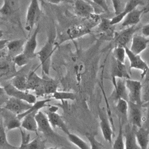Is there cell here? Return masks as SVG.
I'll return each instance as SVG.
<instances>
[{
	"instance_id": "cell-52",
	"label": "cell",
	"mask_w": 149,
	"mask_h": 149,
	"mask_svg": "<svg viewBox=\"0 0 149 149\" xmlns=\"http://www.w3.org/2000/svg\"><path fill=\"white\" fill-rule=\"evenodd\" d=\"M1 108V107H0V108Z\"/></svg>"
},
{
	"instance_id": "cell-34",
	"label": "cell",
	"mask_w": 149,
	"mask_h": 149,
	"mask_svg": "<svg viewBox=\"0 0 149 149\" xmlns=\"http://www.w3.org/2000/svg\"><path fill=\"white\" fill-rule=\"evenodd\" d=\"M116 108L121 116H123L124 118L127 119L128 112V101L124 99H118L116 101ZM121 116H119L120 118Z\"/></svg>"
},
{
	"instance_id": "cell-19",
	"label": "cell",
	"mask_w": 149,
	"mask_h": 149,
	"mask_svg": "<svg viewBox=\"0 0 149 149\" xmlns=\"http://www.w3.org/2000/svg\"><path fill=\"white\" fill-rule=\"evenodd\" d=\"M125 80L124 79H116L113 85V91L112 97L116 101L118 99H124L128 101V93L126 86Z\"/></svg>"
},
{
	"instance_id": "cell-50",
	"label": "cell",
	"mask_w": 149,
	"mask_h": 149,
	"mask_svg": "<svg viewBox=\"0 0 149 149\" xmlns=\"http://www.w3.org/2000/svg\"><path fill=\"white\" fill-rule=\"evenodd\" d=\"M1 108H0V115H1Z\"/></svg>"
},
{
	"instance_id": "cell-17",
	"label": "cell",
	"mask_w": 149,
	"mask_h": 149,
	"mask_svg": "<svg viewBox=\"0 0 149 149\" xmlns=\"http://www.w3.org/2000/svg\"><path fill=\"white\" fill-rule=\"evenodd\" d=\"M45 114L47 115L48 119L54 129L58 127L61 129L66 134L70 133L63 118L58 114L56 111H52L48 109L45 112Z\"/></svg>"
},
{
	"instance_id": "cell-39",
	"label": "cell",
	"mask_w": 149,
	"mask_h": 149,
	"mask_svg": "<svg viewBox=\"0 0 149 149\" xmlns=\"http://www.w3.org/2000/svg\"><path fill=\"white\" fill-rule=\"evenodd\" d=\"M143 107H145L146 110V116L143 117V122L142 126L144 127H146L147 128H149V100L143 103Z\"/></svg>"
},
{
	"instance_id": "cell-14",
	"label": "cell",
	"mask_w": 149,
	"mask_h": 149,
	"mask_svg": "<svg viewBox=\"0 0 149 149\" xmlns=\"http://www.w3.org/2000/svg\"><path fill=\"white\" fill-rule=\"evenodd\" d=\"M137 129V127L129 123L125 126L123 131L125 149H141L136 140V132Z\"/></svg>"
},
{
	"instance_id": "cell-2",
	"label": "cell",
	"mask_w": 149,
	"mask_h": 149,
	"mask_svg": "<svg viewBox=\"0 0 149 149\" xmlns=\"http://www.w3.org/2000/svg\"><path fill=\"white\" fill-rule=\"evenodd\" d=\"M41 13L42 10L40 8L38 0H31L26 15L25 29L27 31H31L34 25L40 20Z\"/></svg>"
},
{
	"instance_id": "cell-12",
	"label": "cell",
	"mask_w": 149,
	"mask_h": 149,
	"mask_svg": "<svg viewBox=\"0 0 149 149\" xmlns=\"http://www.w3.org/2000/svg\"><path fill=\"white\" fill-rule=\"evenodd\" d=\"M40 30V25L38 24L33 33L25 42L23 53L30 60L37 56L36 48L37 47V35Z\"/></svg>"
},
{
	"instance_id": "cell-16",
	"label": "cell",
	"mask_w": 149,
	"mask_h": 149,
	"mask_svg": "<svg viewBox=\"0 0 149 149\" xmlns=\"http://www.w3.org/2000/svg\"><path fill=\"white\" fill-rule=\"evenodd\" d=\"M98 116L100 119V129L102 136L107 141L111 144L112 142L113 130L109 119L107 115L101 111L100 109H99L98 111Z\"/></svg>"
},
{
	"instance_id": "cell-1",
	"label": "cell",
	"mask_w": 149,
	"mask_h": 149,
	"mask_svg": "<svg viewBox=\"0 0 149 149\" xmlns=\"http://www.w3.org/2000/svg\"><path fill=\"white\" fill-rule=\"evenodd\" d=\"M55 40V36L54 34H50L44 46L38 52H36V55L40 62L42 73L47 75L49 74L52 56L56 49Z\"/></svg>"
},
{
	"instance_id": "cell-46",
	"label": "cell",
	"mask_w": 149,
	"mask_h": 149,
	"mask_svg": "<svg viewBox=\"0 0 149 149\" xmlns=\"http://www.w3.org/2000/svg\"><path fill=\"white\" fill-rule=\"evenodd\" d=\"M65 0H46L47 2H48L49 3L51 4H59L62 2H64Z\"/></svg>"
},
{
	"instance_id": "cell-13",
	"label": "cell",
	"mask_w": 149,
	"mask_h": 149,
	"mask_svg": "<svg viewBox=\"0 0 149 149\" xmlns=\"http://www.w3.org/2000/svg\"><path fill=\"white\" fill-rule=\"evenodd\" d=\"M111 73L113 84L115 83L117 78L124 79H130V74L125 63L115 60L113 58L112 59Z\"/></svg>"
},
{
	"instance_id": "cell-5",
	"label": "cell",
	"mask_w": 149,
	"mask_h": 149,
	"mask_svg": "<svg viewBox=\"0 0 149 149\" xmlns=\"http://www.w3.org/2000/svg\"><path fill=\"white\" fill-rule=\"evenodd\" d=\"M37 123V132L42 133L45 136L50 138L57 137L58 136L51 126L47 115L41 110L36 115Z\"/></svg>"
},
{
	"instance_id": "cell-24",
	"label": "cell",
	"mask_w": 149,
	"mask_h": 149,
	"mask_svg": "<svg viewBox=\"0 0 149 149\" xmlns=\"http://www.w3.org/2000/svg\"><path fill=\"white\" fill-rule=\"evenodd\" d=\"M42 88L44 95H51L55 91H58L57 89L59 86L58 81L56 79L49 77L48 75L43 73H42Z\"/></svg>"
},
{
	"instance_id": "cell-36",
	"label": "cell",
	"mask_w": 149,
	"mask_h": 149,
	"mask_svg": "<svg viewBox=\"0 0 149 149\" xmlns=\"http://www.w3.org/2000/svg\"><path fill=\"white\" fill-rule=\"evenodd\" d=\"M112 54H113V58L115 60L121 63H125V58L126 56L125 47H119V46L115 47L112 51Z\"/></svg>"
},
{
	"instance_id": "cell-30",
	"label": "cell",
	"mask_w": 149,
	"mask_h": 149,
	"mask_svg": "<svg viewBox=\"0 0 149 149\" xmlns=\"http://www.w3.org/2000/svg\"><path fill=\"white\" fill-rule=\"evenodd\" d=\"M0 149H18L17 147L10 144L6 136V130L0 117Z\"/></svg>"
},
{
	"instance_id": "cell-51",
	"label": "cell",
	"mask_w": 149,
	"mask_h": 149,
	"mask_svg": "<svg viewBox=\"0 0 149 149\" xmlns=\"http://www.w3.org/2000/svg\"><path fill=\"white\" fill-rule=\"evenodd\" d=\"M148 149H149V145H148Z\"/></svg>"
},
{
	"instance_id": "cell-4",
	"label": "cell",
	"mask_w": 149,
	"mask_h": 149,
	"mask_svg": "<svg viewBox=\"0 0 149 149\" xmlns=\"http://www.w3.org/2000/svg\"><path fill=\"white\" fill-rule=\"evenodd\" d=\"M126 56H127L130 62V69H136L141 71V79L146 77V80L149 81V66L147 63L141 58L140 55H135L133 54L127 47H125Z\"/></svg>"
},
{
	"instance_id": "cell-40",
	"label": "cell",
	"mask_w": 149,
	"mask_h": 149,
	"mask_svg": "<svg viewBox=\"0 0 149 149\" xmlns=\"http://www.w3.org/2000/svg\"><path fill=\"white\" fill-rule=\"evenodd\" d=\"M92 1L99 6L105 12H109V8L106 0H92Z\"/></svg>"
},
{
	"instance_id": "cell-38",
	"label": "cell",
	"mask_w": 149,
	"mask_h": 149,
	"mask_svg": "<svg viewBox=\"0 0 149 149\" xmlns=\"http://www.w3.org/2000/svg\"><path fill=\"white\" fill-rule=\"evenodd\" d=\"M12 61L15 65L18 66L19 67H22L27 65L30 59H29L28 57H27L23 52H22L12 58Z\"/></svg>"
},
{
	"instance_id": "cell-27",
	"label": "cell",
	"mask_w": 149,
	"mask_h": 149,
	"mask_svg": "<svg viewBox=\"0 0 149 149\" xmlns=\"http://www.w3.org/2000/svg\"><path fill=\"white\" fill-rule=\"evenodd\" d=\"M36 69L30 71L27 74V90L36 91L42 84V78L40 77L36 73Z\"/></svg>"
},
{
	"instance_id": "cell-49",
	"label": "cell",
	"mask_w": 149,
	"mask_h": 149,
	"mask_svg": "<svg viewBox=\"0 0 149 149\" xmlns=\"http://www.w3.org/2000/svg\"><path fill=\"white\" fill-rule=\"evenodd\" d=\"M47 149H62V148H57V147H50V148H47Z\"/></svg>"
},
{
	"instance_id": "cell-33",
	"label": "cell",
	"mask_w": 149,
	"mask_h": 149,
	"mask_svg": "<svg viewBox=\"0 0 149 149\" xmlns=\"http://www.w3.org/2000/svg\"><path fill=\"white\" fill-rule=\"evenodd\" d=\"M51 98L56 100L63 101L65 100H74L76 98V94L71 92L66 91H56L51 95Z\"/></svg>"
},
{
	"instance_id": "cell-3",
	"label": "cell",
	"mask_w": 149,
	"mask_h": 149,
	"mask_svg": "<svg viewBox=\"0 0 149 149\" xmlns=\"http://www.w3.org/2000/svg\"><path fill=\"white\" fill-rule=\"evenodd\" d=\"M128 93V101L143 105L142 84L140 81L128 79L125 80Z\"/></svg>"
},
{
	"instance_id": "cell-15",
	"label": "cell",
	"mask_w": 149,
	"mask_h": 149,
	"mask_svg": "<svg viewBox=\"0 0 149 149\" xmlns=\"http://www.w3.org/2000/svg\"><path fill=\"white\" fill-rule=\"evenodd\" d=\"M149 39L143 34H134L131 40L130 51L135 55H140L147 47Z\"/></svg>"
},
{
	"instance_id": "cell-37",
	"label": "cell",
	"mask_w": 149,
	"mask_h": 149,
	"mask_svg": "<svg viewBox=\"0 0 149 149\" xmlns=\"http://www.w3.org/2000/svg\"><path fill=\"white\" fill-rule=\"evenodd\" d=\"M85 135L89 141L90 149H105L104 145L96 139L94 134L87 132Z\"/></svg>"
},
{
	"instance_id": "cell-25",
	"label": "cell",
	"mask_w": 149,
	"mask_h": 149,
	"mask_svg": "<svg viewBox=\"0 0 149 149\" xmlns=\"http://www.w3.org/2000/svg\"><path fill=\"white\" fill-rule=\"evenodd\" d=\"M137 143L141 149H148L149 145V128L141 126L136 132Z\"/></svg>"
},
{
	"instance_id": "cell-20",
	"label": "cell",
	"mask_w": 149,
	"mask_h": 149,
	"mask_svg": "<svg viewBox=\"0 0 149 149\" xmlns=\"http://www.w3.org/2000/svg\"><path fill=\"white\" fill-rule=\"evenodd\" d=\"M38 111H34L26 114L21 120V127L25 130L33 132L37 134V123L36 115Z\"/></svg>"
},
{
	"instance_id": "cell-35",
	"label": "cell",
	"mask_w": 149,
	"mask_h": 149,
	"mask_svg": "<svg viewBox=\"0 0 149 149\" xmlns=\"http://www.w3.org/2000/svg\"><path fill=\"white\" fill-rule=\"evenodd\" d=\"M88 32V29L83 26H77L69 28L67 31L68 34L71 38H76L87 34Z\"/></svg>"
},
{
	"instance_id": "cell-8",
	"label": "cell",
	"mask_w": 149,
	"mask_h": 149,
	"mask_svg": "<svg viewBox=\"0 0 149 149\" xmlns=\"http://www.w3.org/2000/svg\"><path fill=\"white\" fill-rule=\"evenodd\" d=\"M31 106L32 104L23 100L9 97L2 108H5L17 115L26 112Z\"/></svg>"
},
{
	"instance_id": "cell-32",
	"label": "cell",
	"mask_w": 149,
	"mask_h": 149,
	"mask_svg": "<svg viewBox=\"0 0 149 149\" xmlns=\"http://www.w3.org/2000/svg\"><path fill=\"white\" fill-rule=\"evenodd\" d=\"M66 135L68 140L79 149H90V146L79 136L70 132Z\"/></svg>"
},
{
	"instance_id": "cell-48",
	"label": "cell",
	"mask_w": 149,
	"mask_h": 149,
	"mask_svg": "<svg viewBox=\"0 0 149 149\" xmlns=\"http://www.w3.org/2000/svg\"><path fill=\"white\" fill-rule=\"evenodd\" d=\"M3 36V32L1 29H0V40H2V38Z\"/></svg>"
},
{
	"instance_id": "cell-41",
	"label": "cell",
	"mask_w": 149,
	"mask_h": 149,
	"mask_svg": "<svg viewBox=\"0 0 149 149\" xmlns=\"http://www.w3.org/2000/svg\"><path fill=\"white\" fill-rule=\"evenodd\" d=\"M115 15L119 14L122 11L121 0H111Z\"/></svg>"
},
{
	"instance_id": "cell-45",
	"label": "cell",
	"mask_w": 149,
	"mask_h": 149,
	"mask_svg": "<svg viewBox=\"0 0 149 149\" xmlns=\"http://www.w3.org/2000/svg\"><path fill=\"white\" fill-rule=\"evenodd\" d=\"M9 40L7 39H2L0 40V51L2 50L3 49L5 48V47L6 45V44L9 41Z\"/></svg>"
},
{
	"instance_id": "cell-28",
	"label": "cell",
	"mask_w": 149,
	"mask_h": 149,
	"mask_svg": "<svg viewBox=\"0 0 149 149\" xmlns=\"http://www.w3.org/2000/svg\"><path fill=\"white\" fill-rule=\"evenodd\" d=\"M46 140L37 136L31 141L25 143H21L18 149H47Z\"/></svg>"
},
{
	"instance_id": "cell-18",
	"label": "cell",
	"mask_w": 149,
	"mask_h": 149,
	"mask_svg": "<svg viewBox=\"0 0 149 149\" xmlns=\"http://www.w3.org/2000/svg\"><path fill=\"white\" fill-rule=\"evenodd\" d=\"M75 13L80 17H88L94 13V8L85 0H76L74 3Z\"/></svg>"
},
{
	"instance_id": "cell-9",
	"label": "cell",
	"mask_w": 149,
	"mask_h": 149,
	"mask_svg": "<svg viewBox=\"0 0 149 149\" xmlns=\"http://www.w3.org/2000/svg\"><path fill=\"white\" fill-rule=\"evenodd\" d=\"M0 117L6 131L21 127V120L17 118V115L9 110L1 107Z\"/></svg>"
},
{
	"instance_id": "cell-26",
	"label": "cell",
	"mask_w": 149,
	"mask_h": 149,
	"mask_svg": "<svg viewBox=\"0 0 149 149\" xmlns=\"http://www.w3.org/2000/svg\"><path fill=\"white\" fill-rule=\"evenodd\" d=\"M25 41L23 39H16L9 41L6 44V48L10 57L13 58L22 53L23 51Z\"/></svg>"
},
{
	"instance_id": "cell-6",
	"label": "cell",
	"mask_w": 149,
	"mask_h": 149,
	"mask_svg": "<svg viewBox=\"0 0 149 149\" xmlns=\"http://www.w3.org/2000/svg\"><path fill=\"white\" fill-rule=\"evenodd\" d=\"M3 87L6 94L9 97L23 100L31 104H33L37 101L36 97L34 95L28 93L27 91H23L17 89L14 87L11 83H7Z\"/></svg>"
},
{
	"instance_id": "cell-31",
	"label": "cell",
	"mask_w": 149,
	"mask_h": 149,
	"mask_svg": "<svg viewBox=\"0 0 149 149\" xmlns=\"http://www.w3.org/2000/svg\"><path fill=\"white\" fill-rule=\"evenodd\" d=\"M123 123L120 118H119V132L116 137L112 149H125V143L123 140Z\"/></svg>"
},
{
	"instance_id": "cell-7",
	"label": "cell",
	"mask_w": 149,
	"mask_h": 149,
	"mask_svg": "<svg viewBox=\"0 0 149 149\" xmlns=\"http://www.w3.org/2000/svg\"><path fill=\"white\" fill-rule=\"evenodd\" d=\"M142 107L143 105L128 101L127 119L129 121V124L137 128L141 127L143 125Z\"/></svg>"
},
{
	"instance_id": "cell-43",
	"label": "cell",
	"mask_w": 149,
	"mask_h": 149,
	"mask_svg": "<svg viewBox=\"0 0 149 149\" xmlns=\"http://www.w3.org/2000/svg\"><path fill=\"white\" fill-rule=\"evenodd\" d=\"M110 20H107V19H103L101 23H100V29H101L102 30L105 31L106 30H107L109 28V26H111L110 24Z\"/></svg>"
},
{
	"instance_id": "cell-44",
	"label": "cell",
	"mask_w": 149,
	"mask_h": 149,
	"mask_svg": "<svg viewBox=\"0 0 149 149\" xmlns=\"http://www.w3.org/2000/svg\"><path fill=\"white\" fill-rule=\"evenodd\" d=\"M142 34L145 37H149V23L146 24L141 27Z\"/></svg>"
},
{
	"instance_id": "cell-22",
	"label": "cell",
	"mask_w": 149,
	"mask_h": 149,
	"mask_svg": "<svg viewBox=\"0 0 149 149\" xmlns=\"http://www.w3.org/2000/svg\"><path fill=\"white\" fill-rule=\"evenodd\" d=\"M19 8V0H3L0 14L4 16H11L18 12Z\"/></svg>"
},
{
	"instance_id": "cell-11",
	"label": "cell",
	"mask_w": 149,
	"mask_h": 149,
	"mask_svg": "<svg viewBox=\"0 0 149 149\" xmlns=\"http://www.w3.org/2000/svg\"><path fill=\"white\" fill-rule=\"evenodd\" d=\"M143 5H144V2L142 0H127L122 11L110 20V24L112 26L121 22L127 14L137 8L138 6Z\"/></svg>"
},
{
	"instance_id": "cell-23",
	"label": "cell",
	"mask_w": 149,
	"mask_h": 149,
	"mask_svg": "<svg viewBox=\"0 0 149 149\" xmlns=\"http://www.w3.org/2000/svg\"><path fill=\"white\" fill-rule=\"evenodd\" d=\"M15 64L13 61H10L7 58L0 59V78L8 76L13 77L17 74L15 70Z\"/></svg>"
},
{
	"instance_id": "cell-29",
	"label": "cell",
	"mask_w": 149,
	"mask_h": 149,
	"mask_svg": "<svg viewBox=\"0 0 149 149\" xmlns=\"http://www.w3.org/2000/svg\"><path fill=\"white\" fill-rule=\"evenodd\" d=\"M27 74L24 73H19L15 75L11 80V84L19 90L23 91L27 90Z\"/></svg>"
},
{
	"instance_id": "cell-47",
	"label": "cell",
	"mask_w": 149,
	"mask_h": 149,
	"mask_svg": "<svg viewBox=\"0 0 149 149\" xmlns=\"http://www.w3.org/2000/svg\"><path fill=\"white\" fill-rule=\"evenodd\" d=\"M143 14H145V13H148L149 12V3L146 5L143 8Z\"/></svg>"
},
{
	"instance_id": "cell-21",
	"label": "cell",
	"mask_w": 149,
	"mask_h": 149,
	"mask_svg": "<svg viewBox=\"0 0 149 149\" xmlns=\"http://www.w3.org/2000/svg\"><path fill=\"white\" fill-rule=\"evenodd\" d=\"M143 14V9H134L125 16L122 21L121 26L123 27H126L137 25L140 22L141 16Z\"/></svg>"
},
{
	"instance_id": "cell-42",
	"label": "cell",
	"mask_w": 149,
	"mask_h": 149,
	"mask_svg": "<svg viewBox=\"0 0 149 149\" xmlns=\"http://www.w3.org/2000/svg\"><path fill=\"white\" fill-rule=\"evenodd\" d=\"M9 96L6 94L5 90L3 87L0 86V107H1V105L6 101V100L9 98Z\"/></svg>"
},
{
	"instance_id": "cell-10",
	"label": "cell",
	"mask_w": 149,
	"mask_h": 149,
	"mask_svg": "<svg viewBox=\"0 0 149 149\" xmlns=\"http://www.w3.org/2000/svg\"><path fill=\"white\" fill-rule=\"evenodd\" d=\"M140 28H141V27L140 26H132L119 32L115 37V47H127V43H129L132 40L134 34H136V32L138 31Z\"/></svg>"
}]
</instances>
